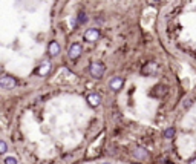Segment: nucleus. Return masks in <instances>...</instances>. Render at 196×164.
I'll use <instances>...</instances> for the list:
<instances>
[{
	"mask_svg": "<svg viewBox=\"0 0 196 164\" xmlns=\"http://www.w3.org/2000/svg\"><path fill=\"white\" fill-rule=\"evenodd\" d=\"M87 101H89V104L92 107H95V106H98V104L101 103V97L98 95V93H89V95H87Z\"/></svg>",
	"mask_w": 196,
	"mask_h": 164,
	"instance_id": "8",
	"label": "nucleus"
},
{
	"mask_svg": "<svg viewBox=\"0 0 196 164\" xmlns=\"http://www.w3.org/2000/svg\"><path fill=\"white\" fill-rule=\"evenodd\" d=\"M122 84H124V80H122V77H113L110 81H109V87L112 90H119L122 87Z\"/></svg>",
	"mask_w": 196,
	"mask_h": 164,
	"instance_id": "6",
	"label": "nucleus"
},
{
	"mask_svg": "<svg viewBox=\"0 0 196 164\" xmlns=\"http://www.w3.org/2000/svg\"><path fill=\"white\" fill-rule=\"evenodd\" d=\"M49 55H52V57H57L58 55V52H60V44H58V41H51L49 43Z\"/></svg>",
	"mask_w": 196,
	"mask_h": 164,
	"instance_id": "7",
	"label": "nucleus"
},
{
	"mask_svg": "<svg viewBox=\"0 0 196 164\" xmlns=\"http://www.w3.org/2000/svg\"><path fill=\"white\" fill-rule=\"evenodd\" d=\"M158 72V64L155 61H150V63H145L141 69V74L142 75H155Z\"/></svg>",
	"mask_w": 196,
	"mask_h": 164,
	"instance_id": "2",
	"label": "nucleus"
},
{
	"mask_svg": "<svg viewBox=\"0 0 196 164\" xmlns=\"http://www.w3.org/2000/svg\"><path fill=\"white\" fill-rule=\"evenodd\" d=\"M182 106H184L185 109H187V107H190V106H191V98H188V100H185V104H182Z\"/></svg>",
	"mask_w": 196,
	"mask_h": 164,
	"instance_id": "15",
	"label": "nucleus"
},
{
	"mask_svg": "<svg viewBox=\"0 0 196 164\" xmlns=\"http://www.w3.org/2000/svg\"><path fill=\"white\" fill-rule=\"evenodd\" d=\"M188 164H196V156H194V158H191V159L188 161Z\"/></svg>",
	"mask_w": 196,
	"mask_h": 164,
	"instance_id": "16",
	"label": "nucleus"
},
{
	"mask_svg": "<svg viewBox=\"0 0 196 164\" xmlns=\"http://www.w3.org/2000/svg\"><path fill=\"white\" fill-rule=\"evenodd\" d=\"M0 152H2V153L6 152V143L5 141H0Z\"/></svg>",
	"mask_w": 196,
	"mask_h": 164,
	"instance_id": "14",
	"label": "nucleus"
},
{
	"mask_svg": "<svg viewBox=\"0 0 196 164\" xmlns=\"http://www.w3.org/2000/svg\"><path fill=\"white\" fill-rule=\"evenodd\" d=\"M49 71H51V63H49V61H44V63H41V66L38 67L37 74H38V75H46Z\"/></svg>",
	"mask_w": 196,
	"mask_h": 164,
	"instance_id": "9",
	"label": "nucleus"
},
{
	"mask_svg": "<svg viewBox=\"0 0 196 164\" xmlns=\"http://www.w3.org/2000/svg\"><path fill=\"white\" fill-rule=\"evenodd\" d=\"M15 84H17V83H15V80H14L12 77L5 75V77L0 78V87H2V89H12Z\"/></svg>",
	"mask_w": 196,
	"mask_h": 164,
	"instance_id": "5",
	"label": "nucleus"
},
{
	"mask_svg": "<svg viewBox=\"0 0 196 164\" xmlns=\"http://www.w3.org/2000/svg\"><path fill=\"white\" fill-rule=\"evenodd\" d=\"M89 71H90V75H92L93 78H101L103 74H104V71H106V67H104L103 63L95 61V63L90 64V69H89Z\"/></svg>",
	"mask_w": 196,
	"mask_h": 164,
	"instance_id": "1",
	"label": "nucleus"
},
{
	"mask_svg": "<svg viewBox=\"0 0 196 164\" xmlns=\"http://www.w3.org/2000/svg\"><path fill=\"white\" fill-rule=\"evenodd\" d=\"M87 21V17L84 12H80L78 14V20H77V25H84V23Z\"/></svg>",
	"mask_w": 196,
	"mask_h": 164,
	"instance_id": "11",
	"label": "nucleus"
},
{
	"mask_svg": "<svg viewBox=\"0 0 196 164\" xmlns=\"http://www.w3.org/2000/svg\"><path fill=\"white\" fill-rule=\"evenodd\" d=\"M135 156H136V158H145V156H147V150H144V149H136V150H135Z\"/></svg>",
	"mask_w": 196,
	"mask_h": 164,
	"instance_id": "12",
	"label": "nucleus"
},
{
	"mask_svg": "<svg viewBox=\"0 0 196 164\" xmlns=\"http://www.w3.org/2000/svg\"><path fill=\"white\" fill-rule=\"evenodd\" d=\"M81 52H83L81 44H80V43H74L70 48H69V51H67V55H69V58L75 60V58H78V57L81 55Z\"/></svg>",
	"mask_w": 196,
	"mask_h": 164,
	"instance_id": "3",
	"label": "nucleus"
},
{
	"mask_svg": "<svg viewBox=\"0 0 196 164\" xmlns=\"http://www.w3.org/2000/svg\"><path fill=\"white\" fill-rule=\"evenodd\" d=\"M155 2H159V0H155Z\"/></svg>",
	"mask_w": 196,
	"mask_h": 164,
	"instance_id": "18",
	"label": "nucleus"
},
{
	"mask_svg": "<svg viewBox=\"0 0 196 164\" xmlns=\"http://www.w3.org/2000/svg\"><path fill=\"white\" fill-rule=\"evenodd\" d=\"M98 38H100V31H98V29H95V28L86 29V32H84V40L93 43V41H96Z\"/></svg>",
	"mask_w": 196,
	"mask_h": 164,
	"instance_id": "4",
	"label": "nucleus"
},
{
	"mask_svg": "<svg viewBox=\"0 0 196 164\" xmlns=\"http://www.w3.org/2000/svg\"><path fill=\"white\" fill-rule=\"evenodd\" d=\"M173 136H175V129H173V127L165 129V132H164V138L170 139V138H173Z\"/></svg>",
	"mask_w": 196,
	"mask_h": 164,
	"instance_id": "10",
	"label": "nucleus"
},
{
	"mask_svg": "<svg viewBox=\"0 0 196 164\" xmlns=\"http://www.w3.org/2000/svg\"><path fill=\"white\" fill-rule=\"evenodd\" d=\"M5 164H17V159H15L14 156H8V158L5 159Z\"/></svg>",
	"mask_w": 196,
	"mask_h": 164,
	"instance_id": "13",
	"label": "nucleus"
},
{
	"mask_svg": "<svg viewBox=\"0 0 196 164\" xmlns=\"http://www.w3.org/2000/svg\"><path fill=\"white\" fill-rule=\"evenodd\" d=\"M103 164H110V162H103Z\"/></svg>",
	"mask_w": 196,
	"mask_h": 164,
	"instance_id": "17",
	"label": "nucleus"
}]
</instances>
